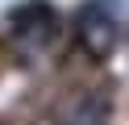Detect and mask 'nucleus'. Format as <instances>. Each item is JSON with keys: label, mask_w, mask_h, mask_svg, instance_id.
Wrapping results in <instances>:
<instances>
[{"label": "nucleus", "mask_w": 129, "mask_h": 125, "mask_svg": "<svg viewBox=\"0 0 129 125\" xmlns=\"http://www.w3.org/2000/svg\"><path fill=\"white\" fill-rule=\"evenodd\" d=\"M117 29H121V21H117V4L112 0L83 4V13H79V46L92 58H104L117 46Z\"/></svg>", "instance_id": "obj_1"}, {"label": "nucleus", "mask_w": 129, "mask_h": 125, "mask_svg": "<svg viewBox=\"0 0 129 125\" xmlns=\"http://www.w3.org/2000/svg\"><path fill=\"white\" fill-rule=\"evenodd\" d=\"M13 25H17V38H21V42H29V46H38V50H42L46 42L54 38V29H58L54 13H50V8H42V4L25 8V13H21Z\"/></svg>", "instance_id": "obj_2"}]
</instances>
